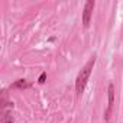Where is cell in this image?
Instances as JSON below:
<instances>
[{
	"label": "cell",
	"mask_w": 123,
	"mask_h": 123,
	"mask_svg": "<svg viewBox=\"0 0 123 123\" xmlns=\"http://www.w3.org/2000/svg\"><path fill=\"white\" fill-rule=\"evenodd\" d=\"M94 64H96V55H93L87 61L86 65L83 67V70L78 73L77 80H75V91H77V94H83V91H84V88H86V86L88 83V78L91 75V71H93Z\"/></svg>",
	"instance_id": "1"
},
{
	"label": "cell",
	"mask_w": 123,
	"mask_h": 123,
	"mask_svg": "<svg viewBox=\"0 0 123 123\" xmlns=\"http://www.w3.org/2000/svg\"><path fill=\"white\" fill-rule=\"evenodd\" d=\"M94 0H87L84 5V10H83V25L84 28H88L91 16H93V9H94Z\"/></svg>",
	"instance_id": "2"
},
{
	"label": "cell",
	"mask_w": 123,
	"mask_h": 123,
	"mask_svg": "<svg viewBox=\"0 0 123 123\" xmlns=\"http://www.w3.org/2000/svg\"><path fill=\"white\" fill-rule=\"evenodd\" d=\"M113 104H114V86L113 83L109 84V104H107V110L104 113V120L109 122L110 116H111V110H113Z\"/></svg>",
	"instance_id": "3"
},
{
	"label": "cell",
	"mask_w": 123,
	"mask_h": 123,
	"mask_svg": "<svg viewBox=\"0 0 123 123\" xmlns=\"http://www.w3.org/2000/svg\"><path fill=\"white\" fill-rule=\"evenodd\" d=\"M32 84L31 83H28L26 80H23V78H20V80H18V81H15L12 86H10V88H18V90H25V88H29Z\"/></svg>",
	"instance_id": "4"
},
{
	"label": "cell",
	"mask_w": 123,
	"mask_h": 123,
	"mask_svg": "<svg viewBox=\"0 0 123 123\" xmlns=\"http://www.w3.org/2000/svg\"><path fill=\"white\" fill-rule=\"evenodd\" d=\"M2 123H15V117L10 111H6L3 116H2Z\"/></svg>",
	"instance_id": "5"
},
{
	"label": "cell",
	"mask_w": 123,
	"mask_h": 123,
	"mask_svg": "<svg viewBox=\"0 0 123 123\" xmlns=\"http://www.w3.org/2000/svg\"><path fill=\"white\" fill-rule=\"evenodd\" d=\"M45 80H46V73H42V74L39 75V78H38V83H39V84H43Z\"/></svg>",
	"instance_id": "6"
}]
</instances>
